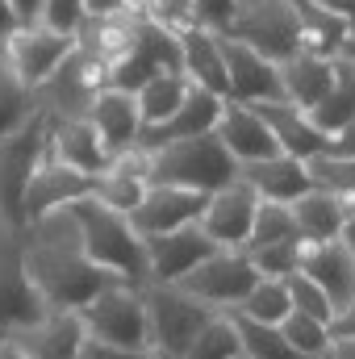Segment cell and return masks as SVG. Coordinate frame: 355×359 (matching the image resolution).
Here are the masks:
<instances>
[{
  "label": "cell",
  "instance_id": "47",
  "mask_svg": "<svg viewBox=\"0 0 355 359\" xmlns=\"http://www.w3.org/2000/svg\"><path fill=\"white\" fill-rule=\"evenodd\" d=\"M309 4H318V8H326L330 17H339V21H347L355 29V0H309Z\"/></svg>",
  "mask_w": 355,
  "mask_h": 359
},
{
  "label": "cell",
  "instance_id": "48",
  "mask_svg": "<svg viewBox=\"0 0 355 359\" xmlns=\"http://www.w3.org/2000/svg\"><path fill=\"white\" fill-rule=\"evenodd\" d=\"M330 151H335V155H347V159H355V121H347V126L330 138Z\"/></svg>",
  "mask_w": 355,
  "mask_h": 359
},
{
  "label": "cell",
  "instance_id": "29",
  "mask_svg": "<svg viewBox=\"0 0 355 359\" xmlns=\"http://www.w3.org/2000/svg\"><path fill=\"white\" fill-rule=\"evenodd\" d=\"M309 121H314L326 138H335L347 121H355V63L335 59V84L322 96V104L309 113Z\"/></svg>",
  "mask_w": 355,
  "mask_h": 359
},
{
  "label": "cell",
  "instance_id": "9",
  "mask_svg": "<svg viewBox=\"0 0 355 359\" xmlns=\"http://www.w3.org/2000/svg\"><path fill=\"white\" fill-rule=\"evenodd\" d=\"M105 88V63H96L88 50H72L51 80H42L34 88V104L51 117V121H72V117H88L92 96Z\"/></svg>",
  "mask_w": 355,
  "mask_h": 359
},
{
  "label": "cell",
  "instance_id": "32",
  "mask_svg": "<svg viewBox=\"0 0 355 359\" xmlns=\"http://www.w3.org/2000/svg\"><path fill=\"white\" fill-rule=\"evenodd\" d=\"M305 176H309V188L335 196V201H355V159L347 155H335V151H322L314 159H305Z\"/></svg>",
  "mask_w": 355,
  "mask_h": 359
},
{
  "label": "cell",
  "instance_id": "39",
  "mask_svg": "<svg viewBox=\"0 0 355 359\" xmlns=\"http://www.w3.org/2000/svg\"><path fill=\"white\" fill-rule=\"evenodd\" d=\"M301 251H305V243H301V238H293V243H272V247H260V251H243V255L251 259V268L260 271V276L284 280V276L301 271Z\"/></svg>",
  "mask_w": 355,
  "mask_h": 359
},
{
  "label": "cell",
  "instance_id": "15",
  "mask_svg": "<svg viewBox=\"0 0 355 359\" xmlns=\"http://www.w3.org/2000/svg\"><path fill=\"white\" fill-rule=\"evenodd\" d=\"M8 343L25 359H80L84 343H88V330H84L76 309H46L25 330L8 334Z\"/></svg>",
  "mask_w": 355,
  "mask_h": 359
},
{
  "label": "cell",
  "instance_id": "43",
  "mask_svg": "<svg viewBox=\"0 0 355 359\" xmlns=\"http://www.w3.org/2000/svg\"><path fill=\"white\" fill-rule=\"evenodd\" d=\"M234 13H239V0H192V17L209 34H226Z\"/></svg>",
  "mask_w": 355,
  "mask_h": 359
},
{
  "label": "cell",
  "instance_id": "28",
  "mask_svg": "<svg viewBox=\"0 0 355 359\" xmlns=\"http://www.w3.org/2000/svg\"><path fill=\"white\" fill-rule=\"evenodd\" d=\"M293 222H297V234L305 247H318V243H339V230H343V213H347V201H335L318 188L301 192L293 205H288Z\"/></svg>",
  "mask_w": 355,
  "mask_h": 359
},
{
  "label": "cell",
  "instance_id": "6",
  "mask_svg": "<svg viewBox=\"0 0 355 359\" xmlns=\"http://www.w3.org/2000/svg\"><path fill=\"white\" fill-rule=\"evenodd\" d=\"M226 38L251 46L255 55H264L267 63H288L293 55H301V25L288 0H255L243 4L226 29Z\"/></svg>",
  "mask_w": 355,
  "mask_h": 359
},
{
  "label": "cell",
  "instance_id": "41",
  "mask_svg": "<svg viewBox=\"0 0 355 359\" xmlns=\"http://www.w3.org/2000/svg\"><path fill=\"white\" fill-rule=\"evenodd\" d=\"M84 21H88L84 0H46V4H42V25H46V29H55V34L76 38Z\"/></svg>",
  "mask_w": 355,
  "mask_h": 359
},
{
  "label": "cell",
  "instance_id": "3",
  "mask_svg": "<svg viewBox=\"0 0 355 359\" xmlns=\"http://www.w3.org/2000/svg\"><path fill=\"white\" fill-rule=\"evenodd\" d=\"M239 180V163L230 159V151L213 138V134H201V138H180L172 147L155 151L151 155V172L147 184H172V188H188V192H217L226 184Z\"/></svg>",
  "mask_w": 355,
  "mask_h": 359
},
{
  "label": "cell",
  "instance_id": "53",
  "mask_svg": "<svg viewBox=\"0 0 355 359\" xmlns=\"http://www.w3.org/2000/svg\"><path fill=\"white\" fill-rule=\"evenodd\" d=\"M0 359H25V355H21V351L8 343V339H0Z\"/></svg>",
  "mask_w": 355,
  "mask_h": 359
},
{
  "label": "cell",
  "instance_id": "20",
  "mask_svg": "<svg viewBox=\"0 0 355 359\" xmlns=\"http://www.w3.org/2000/svg\"><path fill=\"white\" fill-rule=\"evenodd\" d=\"M213 138L230 151L234 163H255V159H267L276 155V138L264 126V117L251 109V104H239V100H222V117L213 126Z\"/></svg>",
  "mask_w": 355,
  "mask_h": 359
},
{
  "label": "cell",
  "instance_id": "25",
  "mask_svg": "<svg viewBox=\"0 0 355 359\" xmlns=\"http://www.w3.org/2000/svg\"><path fill=\"white\" fill-rule=\"evenodd\" d=\"M301 276H309L326 297L330 305H347L355 301V255L343 243H318V247H305L301 251Z\"/></svg>",
  "mask_w": 355,
  "mask_h": 359
},
{
  "label": "cell",
  "instance_id": "54",
  "mask_svg": "<svg viewBox=\"0 0 355 359\" xmlns=\"http://www.w3.org/2000/svg\"><path fill=\"white\" fill-rule=\"evenodd\" d=\"M339 59H347V63H355V29H351V38H347V46H343V55Z\"/></svg>",
  "mask_w": 355,
  "mask_h": 359
},
{
  "label": "cell",
  "instance_id": "31",
  "mask_svg": "<svg viewBox=\"0 0 355 359\" xmlns=\"http://www.w3.org/2000/svg\"><path fill=\"white\" fill-rule=\"evenodd\" d=\"M188 88H192V84H188L180 72H163V76L147 80L142 88L134 92V100H138V117H142V130H147V126H159V121H168L180 104H184Z\"/></svg>",
  "mask_w": 355,
  "mask_h": 359
},
{
  "label": "cell",
  "instance_id": "26",
  "mask_svg": "<svg viewBox=\"0 0 355 359\" xmlns=\"http://www.w3.org/2000/svg\"><path fill=\"white\" fill-rule=\"evenodd\" d=\"M180 38V72L192 88H205L213 96L226 100V63H222V46H217V34L192 25L176 34Z\"/></svg>",
  "mask_w": 355,
  "mask_h": 359
},
{
  "label": "cell",
  "instance_id": "2",
  "mask_svg": "<svg viewBox=\"0 0 355 359\" xmlns=\"http://www.w3.org/2000/svg\"><path fill=\"white\" fill-rule=\"evenodd\" d=\"M76 213V226H80V243H84V255L100 271H109L117 284H130V288H142L151 284V268H147V247L142 238L134 234L130 217L96 205L92 196L72 205Z\"/></svg>",
  "mask_w": 355,
  "mask_h": 359
},
{
  "label": "cell",
  "instance_id": "16",
  "mask_svg": "<svg viewBox=\"0 0 355 359\" xmlns=\"http://www.w3.org/2000/svg\"><path fill=\"white\" fill-rule=\"evenodd\" d=\"M88 192H92L88 176L63 168V163L51 159V155H42V163L34 168V176H29V184H25L21 217H25V226H29V222H38V217H46V213H55V209H72V205L84 201Z\"/></svg>",
  "mask_w": 355,
  "mask_h": 359
},
{
  "label": "cell",
  "instance_id": "56",
  "mask_svg": "<svg viewBox=\"0 0 355 359\" xmlns=\"http://www.w3.org/2000/svg\"><path fill=\"white\" fill-rule=\"evenodd\" d=\"M234 359H247V355H243V351H239V355H234Z\"/></svg>",
  "mask_w": 355,
  "mask_h": 359
},
{
  "label": "cell",
  "instance_id": "37",
  "mask_svg": "<svg viewBox=\"0 0 355 359\" xmlns=\"http://www.w3.org/2000/svg\"><path fill=\"white\" fill-rule=\"evenodd\" d=\"M301 238L297 234V222L288 213V205H272V201H260L255 209V226H251V238L243 251H260V247H272V243H293Z\"/></svg>",
  "mask_w": 355,
  "mask_h": 359
},
{
  "label": "cell",
  "instance_id": "52",
  "mask_svg": "<svg viewBox=\"0 0 355 359\" xmlns=\"http://www.w3.org/2000/svg\"><path fill=\"white\" fill-rule=\"evenodd\" d=\"M13 29H17V21H13V8H8V0H0V42H4Z\"/></svg>",
  "mask_w": 355,
  "mask_h": 359
},
{
  "label": "cell",
  "instance_id": "35",
  "mask_svg": "<svg viewBox=\"0 0 355 359\" xmlns=\"http://www.w3.org/2000/svg\"><path fill=\"white\" fill-rule=\"evenodd\" d=\"M239 351H243V343H239L234 318L230 313H213L201 326V334L192 339V347L184 351V359H234Z\"/></svg>",
  "mask_w": 355,
  "mask_h": 359
},
{
  "label": "cell",
  "instance_id": "33",
  "mask_svg": "<svg viewBox=\"0 0 355 359\" xmlns=\"http://www.w3.org/2000/svg\"><path fill=\"white\" fill-rule=\"evenodd\" d=\"M234 313H243V318H251V322H260V326H280V322L293 313V301H288L284 280L260 276V280H255V288L243 297V305H239Z\"/></svg>",
  "mask_w": 355,
  "mask_h": 359
},
{
  "label": "cell",
  "instance_id": "45",
  "mask_svg": "<svg viewBox=\"0 0 355 359\" xmlns=\"http://www.w3.org/2000/svg\"><path fill=\"white\" fill-rule=\"evenodd\" d=\"M326 330H330V339H355V301L339 305V309L330 313Z\"/></svg>",
  "mask_w": 355,
  "mask_h": 359
},
{
  "label": "cell",
  "instance_id": "4",
  "mask_svg": "<svg viewBox=\"0 0 355 359\" xmlns=\"http://www.w3.org/2000/svg\"><path fill=\"white\" fill-rule=\"evenodd\" d=\"M142 309H147V347L159 359H184L201 326L213 318L209 305L180 292L176 284H142Z\"/></svg>",
  "mask_w": 355,
  "mask_h": 359
},
{
  "label": "cell",
  "instance_id": "13",
  "mask_svg": "<svg viewBox=\"0 0 355 359\" xmlns=\"http://www.w3.org/2000/svg\"><path fill=\"white\" fill-rule=\"evenodd\" d=\"M217 46H222V63H226V100H239V104L284 100L276 63H267L264 55H255L251 46H243L226 34H217Z\"/></svg>",
  "mask_w": 355,
  "mask_h": 359
},
{
  "label": "cell",
  "instance_id": "21",
  "mask_svg": "<svg viewBox=\"0 0 355 359\" xmlns=\"http://www.w3.org/2000/svg\"><path fill=\"white\" fill-rule=\"evenodd\" d=\"M46 155L59 159L63 168L80 172V176H100L109 172V151L105 142L96 138L88 117H72V121H51V134H46Z\"/></svg>",
  "mask_w": 355,
  "mask_h": 359
},
{
  "label": "cell",
  "instance_id": "1",
  "mask_svg": "<svg viewBox=\"0 0 355 359\" xmlns=\"http://www.w3.org/2000/svg\"><path fill=\"white\" fill-rule=\"evenodd\" d=\"M21 268L38 288V297L46 301V309H84L100 288L117 284L109 271H100L84 255L72 209H55L25 226Z\"/></svg>",
  "mask_w": 355,
  "mask_h": 359
},
{
  "label": "cell",
  "instance_id": "23",
  "mask_svg": "<svg viewBox=\"0 0 355 359\" xmlns=\"http://www.w3.org/2000/svg\"><path fill=\"white\" fill-rule=\"evenodd\" d=\"M260 117H264V126L272 130V138H276V147H280V155H293V159H314V155H322V151H330V138L309 121V113H301L297 104H288V100H267V104H251Z\"/></svg>",
  "mask_w": 355,
  "mask_h": 359
},
{
  "label": "cell",
  "instance_id": "24",
  "mask_svg": "<svg viewBox=\"0 0 355 359\" xmlns=\"http://www.w3.org/2000/svg\"><path fill=\"white\" fill-rule=\"evenodd\" d=\"M239 180L272 205H293L301 192H309V176H305V163L293 159V155H267L255 163H239Z\"/></svg>",
  "mask_w": 355,
  "mask_h": 359
},
{
  "label": "cell",
  "instance_id": "22",
  "mask_svg": "<svg viewBox=\"0 0 355 359\" xmlns=\"http://www.w3.org/2000/svg\"><path fill=\"white\" fill-rule=\"evenodd\" d=\"M42 313H46V301L38 297V288L29 284V276L21 268V247L0 251V339L25 330Z\"/></svg>",
  "mask_w": 355,
  "mask_h": 359
},
{
  "label": "cell",
  "instance_id": "11",
  "mask_svg": "<svg viewBox=\"0 0 355 359\" xmlns=\"http://www.w3.org/2000/svg\"><path fill=\"white\" fill-rule=\"evenodd\" d=\"M76 50V38L67 34H55L46 25H25V29H13L4 42H0V63L34 92L42 80H51V72Z\"/></svg>",
  "mask_w": 355,
  "mask_h": 359
},
{
  "label": "cell",
  "instance_id": "34",
  "mask_svg": "<svg viewBox=\"0 0 355 359\" xmlns=\"http://www.w3.org/2000/svg\"><path fill=\"white\" fill-rule=\"evenodd\" d=\"M230 318H234V330H239V343H243L247 359H305L288 347L280 326H260V322H251L243 313H230Z\"/></svg>",
  "mask_w": 355,
  "mask_h": 359
},
{
  "label": "cell",
  "instance_id": "38",
  "mask_svg": "<svg viewBox=\"0 0 355 359\" xmlns=\"http://www.w3.org/2000/svg\"><path fill=\"white\" fill-rule=\"evenodd\" d=\"M280 334L288 339V347H293L297 355H305V359H322L330 351V330H326V322L305 318V313H297V309L280 322Z\"/></svg>",
  "mask_w": 355,
  "mask_h": 359
},
{
  "label": "cell",
  "instance_id": "19",
  "mask_svg": "<svg viewBox=\"0 0 355 359\" xmlns=\"http://www.w3.org/2000/svg\"><path fill=\"white\" fill-rule=\"evenodd\" d=\"M88 121L96 130V138L105 142L109 159L126 155L138 147V130H142V117H138V100L134 92L121 88H100L88 104Z\"/></svg>",
  "mask_w": 355,
  "mask_h": 359
},
{
  "label": "cell",
  "instance_id": "42",
  "mask_svg": "<svg viewBox=\"0 0 355 359\" xmlns=\"http://www.w3.org/2000/svg\"><path fill=\"white\" fill-rule=\"evenodd\" d=\"M147 21L163 25L168 34H184L196 25L192 17V0H147Z\"/></svg>",
  "mask_w": 355,
  "mask_h": 359
},
{
  "label": "cell",
  "instance_id": "27",
  "mask_svg": "<svg viewBox=\"0 0 355 359\" xmlns=\"http://www.w3.org/2000/svg\"><path fill=\"white\" fill-rule=\"evenodd\" d=\"M335 84V59H318V55H293L288 63H280V92L288 104H297L301 113H314L322 104V96Z\"/></svg>",
  "mask_w": 355,
  "mask_h": 359
},
{
  "label": "cell",
  "instance_id": "50",
  "mask_svg": "<svg viewBox=\"0 0 355 359\" xmlns=\"http://www.w3.org/2000/svg\"><path fill=\"white\" fill-rule=\"evenodd\" d=\"M339 243H343V247H347V251L355 255V201L347 205V213H343V230H339Z\"/></svg>",
  "mask_w": 355,
  "mask_h": 359
},
{
  "label": "cell",
  "instance_id": "12",
  "mask_svg": "<svg viewBox=\"0 0 355 359\" xmlns=\"http://www.w3.org/2000/svg\"><path fill=\"white\" fill-rule=\"evenodd\" d=\"M255 209H260V196L243 180H234V184L209 192L205 213H201L196 226L205 230V238L217 251H243L247 238H251V226H255Z\"/></svg>",
  "mask_w": 355,
  "mask_h": 359
},
{
  "label": "cell",
  "instance_id": "14",
  "mask_svg": "<svg viewBox=\"0 0 355 359\" xmlns=\"http://www.w3.org/2000/svg\"><path fill=\"white\" fill-rule=\"evenodd\" d=\"M205 192H188V188H172V184H147L142 205L130 213V226L138 238H159L184 226H196L205 213Z\"/></svg>",
  "mask_w": 355,
  "mask_h": 359
},
{
  "label": "cell",
  "instance_id": "44",
  "mask_svg": "<svg viewBox=\"0 0 355 359\" xmlns=\"http://www.w3.org/2000/svg\"><path fill=\"white\" fill-rule=\"evenodd\" d=\"M80 359H159L155 351H126V347H105V343H84Z\"/></svg>",
  "mask_w": 355,
  "mask_h": 359
},
{
  "label": "cell",
  "instance_id": "46",
  "mask_svg": "<svg viewBox=\"0 0 355 359\" xmlns=\"http://www.w3.org/2000/svg\"><path fill=\"white\" fill-rule=\"evenodd\" d=\"M42 4H46V0H8L17 29H25V25H42Z\"/></svg>",
  "mask_w": 355,
  "mask_h": 359
},
{
  "label": "cell",
  "instance_id": "36",
  "mask_svg": "<svg viewBox=\"0 0 355 359\" xmlns=\"http://www.w3.org/2000/svg\"><path fill=\"white\" fill-rule=\"evenodd\" d=\"M34 117V92L0 63V142H8Z\"/></svg>",
  "mask_w": 355,
  "mask_h": 359
},
{
  "label": "cell",
  "instance_id": "40",
  "mask_svg": "<svg viewBox=\"0 0 355 359\" xmlns=\"http://www.w3.org/2000/svg\"><path fill=\"white\" fill-rule=\"evenodd\" d=\"M284 288H288V301H293V309H297V313L318 318V322H330L335 305H330V297H326V292H322L309 276L293 271V276H284Z\"/></svg>",
  "mask_w": 355,
  "mask_h": 359
},
{
  "label": "cell",
  "instance_id": "49",
  "mask_svg": "<svg viewBox=\"0 0 355 359\" xmlns=\"http://www.w3.org/2000/svg\"><path fill=\"white\" fill-rule=\"evenodd\" d=\"M84 13L88 17H121L126 0H84Z\"/></svg>",
  "mask_w": 355,
  "mask_h": 359
},
{
  "label": "cell",
  "instance_id": "10",
  "mask_svg": "<svg viewBox=\"0 0 355 359\" xmlns=\"http://www.w3.org/2000/svg\"><path fill=\"white\" fill-rule=\"evenodd\" d=\"M255 280H260V271L251 268V259L243 251H213L205 264H196L188 271L176 288L196 297L201 305H209L213 313H234L243 305V297L255 288Z\"/></svg>",
  "mask_w": 355,
  "mask_h": 359
},
{
  "label": "cell",
  "instance_id": "18",
  "mask_svg": "<svg viewBox=\"0 0 355 359\" xmlns=\"http://www.w3.org/2000/svg\"><path fill=\"white\" fill-rule=\"evenodd\" d=\"M217 117H222V96H213V92H205V88H188L184 104H180L168 121L138 130V151L155 155V151L172 147V142H180V138H201V134H213Z\"/></svg>",
  "mask_w": 355,
  "mask_h": 359
},
{
  "label": "cell",
  "instance_id": "8",
  "mask_svg": "<svg viewBox=\"0 0 355 359\" xmlns=\"http://www.w3.org/2000/svg\"><path fill=\"white\" fill-rule=\"evenodd\" d=\"M163 72H180V38L168 34L163 25L138 17L126 55L105 72V88H121V92H138L147 80L163 76ZM184 76V72H180Z\"/></svg>",
  "mask_w": 355,
  "mask_h": 359
},
{
  "label": "cell",
  "instance_id": "7",
  "mask_svg": "<svg viewBox=\"0 0 355 359\" xmlns=\"http://www.w3.org/2000/svg\"><path fill=\"white\" fill-rule=\"evenodd\" d=\"M46 134H51V117L34 104V117L8 142H0V213L13 230H25L21 196H25V184L34 176V168L46 155Z\"/></svg>",
  "mask_w": 355,
  "mask_h": 359
},
{
  "label": "cell",
  "instance_id": "5",
  "mask_svg": "<svg viewBox=\"0 0 355 359\" xmlns=\"http://www.w3.org/2000/svg\"><path fill=\"white\" fill-rule=\"evenodd\" d=\"M92 343L105 347H126V351H151L147 347V309H142V288L130 284H109L92 297L84 309H76Z\"/></svg>",
  "mask_w": 355,
  "mask_h": 359
},
{
  "label": "cell",
  "instance_id": "55",
  "mask_svg": "<svg viewBox=\"0 0 355 359\" xmlns=\"http://www.w3.org/2000/svg\"><path fill=\"white\" fill-rule=\"evenodd\" d=\"M243 4H255V0H239V8H243Z\"/></svg>",
  "mask_w": 355,
  "mask_h": 359
},
{
  "label": "cell",
  "instance_id": "51",
  "mask_svg": "<svg viewBox=\"0 0 355 359\" xmlns=\"http://www.w3.org/2000/svg\"><path fill=\"white\" fill-rule=\"evenodd\" d=\"M322 359H355V339H330V351Z\"/></svg>",
  "mask_w": 355,
  "mask_h": 359
},
{
  "label": "cell",
  "instance_id": "17",
  "mask_svg": "<svg viewBox=\"0 0 355 359\" xmlns=\"http://www.w3.org/2000/svg\"><path fill=\"white\" fill-rule=\"evenodd\" d=\"M147 247V268H151V284H180L196 264H205L217 247L205 238L201 226H184L159 238H142Z\"/></svg>",
  "mask_w": 355,
  "mask_h": 359
},
{
  "label": "cell",
  "instance_id": "30",
  "mask_svg": "<svg viewBox=\"0 0 355 359\" xmlns=\"http://www.w3.org/2000/svg\"><path fill=\"white\" fill-rule=\"evenodd\" d=\"M88 196L96 201V205H105V209L130 217V213L142 205V196H147V180L134 176V172H126L121 163H109V172L92 176V192Z\"/></svg>",
  "mask_w": 355,
  "mask_h": 359
}]
</instances>
